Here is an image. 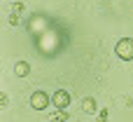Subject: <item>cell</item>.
Instances as JSON below:
<instances>
[{"instance_id": "6da1fadb", "label": "cell", "mask_w": 133, "mask_h": 122, "mask_svg": "<svg viewBox=\"0 0 133 122\" xmlns=\"http://www.w3.org/2000/svg\"><path fill=\"white\" fill-rule=\"evenodd\" d=\"M115 54L122 61H133V38H122L115 45Z\"/></svg>"}, {"instance_id": "7a4b0ae2", "label": "cell", "mask_w": 133, "mask_h": 122, "mask_svg": "<svg viewBox=\"0 0 133 122\" xmlns=\"http://www.w3.org/2000/svg\"><path fill=\"white\" fill-rule=\"evenodd\" d=\"M49 103H51V96H47L44 92H35V94L30 96V106H33L35 111H44Z\"/></svg>"}, {"instance_id": "3957f363", "label": "cell", "mask_w": 133, "mask_h": 122, "mask_svg": "<svg viewBox=\"0 0 133 122\" xmlns=\"http://www.w3.org/2000/svg\"><path fill=\"white\" fill-rule=\"evenodd\" d=\"M51 103H54L56 108H68V106H70V94H68L65 89H56V92L51 94Z\"/></svg>"}, {"instance_id": "277c9868", "label": "cell", "mask_w": 133, "mask_h": 122, "mask_svg": "<svg viewBox=\"0 0 133 122\" xmlns=\"http://www.w3.org/2000/svg\"><path fill=\"white\" fill-rule=\"evenodd\" d=\"M14 73H16L19 78H26V75L30 73V66H28V61H19V63L14 66Z\"/></svg>"}, {"instance_id": "5b68a950", "label": "cell", "mask_w": 133, "mask_h": 122, "mask_svg": "<svg viewBox=\"0 0 133 122\" xmlns=\"http://www.w3.org/2000/svg\"><path fill=\"white\" fill-rule=\"evenodd\" d=\"M49 120H54V122H65V120H70V115L65 113V108H56V113H54Z\"/></svg>"}, {"instance_id": "8992f818", "label": "cell", "mask_w": 133, "mask_h": 122, "mask_svg": "<svg viewBox=\"0 0 133 122\" xmlns=\"http://www.w3.org/2000/svg\"><path fill=\"white\" fill-rule=\"evenodd\" d=\"M82 111H84V113H94V111H96V99L87 96V99L82 101Z\"/></svg>"}, {"instance_id": "52a82bcc", "label": "cell", "mask_w": 133, "mask_h": 122, "mask_svg": "<svg viewBox=\"0 0 133 122\" xmlns=\"http://www.w3.org/2000/svg\"><path fill=\"white\" fill-rule=\"evenodd\" d=\"M108 118H110V113H108V111L103 108V111L98 113V120H101V122H105V120H108Z\"/></svg>"}, {"instance_id": "ba28073f", "label": "cell", "mask_w": 133, "mask_h": 122, "mask_svg": "<svg viewBox=\"0 0 133 122\" xmlns=\"http://www.w3.org/2000/svg\"><path fill=\"white\" fill-rule=\"evenodd\" d=\"M9 24H12V26H19V16H16V12L9 16Z\"/></svg>"}, {"instance_id": "9c48e42d", "label": "cell", "mask_w": 133, "mask_h": 122, "mask_svg": "<svg viewBox=\"0 0 133 122\" xmlns=\"http://www.w3.org/2000/svg\"><path fill=\"white\" fill-rule=\"evenodd\" d=\"M0 106H2V108H5V106H7V94H5V92H2V94H0Z\"/></svg>"}, {"instance_id": "30bf717a", "label": "cell", "mask_w": 133, "mask_h": 122, "mask_svg": "<svg viewBox=\"0 0 133 122\" xmlns=\"http://www.w3.org/2000/svg\"><path fill=\"white\" fill-rule=\"evenodd\" d=\"M14 12H16V14H21V12H23V5H21V2H16V5H14Z\"/></svg>"}]
</instances>
